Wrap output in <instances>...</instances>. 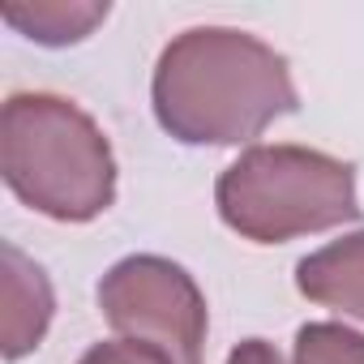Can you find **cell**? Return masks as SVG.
Returning a JSON list of instances; mask_svg holds the SVG:
<instances>
[{"instance_id":"5b68a950","label":"cell","mask_w":364,"mask_h":364,"mask_svg":"<svg viewBox=\"0 0 364 364\" xmlns=\"http://www.w3.org/2000/svg\"><path fill=\"white\" fill-rule=\"evenodd\" d=\"M0 262H5V326H0V351L5 360H22L26 351H35L52 326L56 313V296L52 283L43 274V266H35L18 245H0Z\"/></svg>"},{"instance_id":"6da1fadb","label":"cell","mask_w":364,"mask_h":364,"mask_svg":"<svg viewBox=\"0 0 364 364\" xmlns=\"http://www.w3.org/2000/svg\"><path fill=\"white\" fill-rule=\"evenodd\" d=\"M150 103L185 146H245L300 107L287 60L249 31L193 26L176 35L150 77Z\"/></svg>"},{"instance_id":"52a82bcc","label":"cell","mask_w":364,"mask_h":364,"mask_svg":"<svg viewBox=\"0 0 364 364\" xmlns=\"http://www.w3.org/2000/svg\"><path fill=\"white\" fill-rule=\"evenodd\" d=\"M107 18V0H35V5H5V22L35 43L65 48L82 43Z\"/></svg>"},{"instance_id":"9c48e42d","label":"cell","mask_w":364,"mask_h":364,"mask_svg":"<svg viewBox=\"0 0 364 364\" xmlns=\"http://www.w3.org/2000/svg\"><path fill=\"white\" fill-rule=\"evenodd\" d=\"M77 364H171L159 347L150 343H137V338H107V343H95Z\"/></svg>"},{"instance_id":"30bf717a","label":"cell","mask_w":364,"mask_h":364,"mask_svg":"<svg viewBox=\"0 0 364 364\" xmlns=\"http://www.w3.org/2000/svg\"><path fill=\"white\" fill-rule=\"evenodd\" d=\"M228 364H287V360L274 351V343H266V338H245V343L228 355Z\"/></svg>"},{"instance_id":"7a4b0ae2","label":"cell","mask_w":364,"mask_h":364,"mask_svg":"<svg viewBox=\"0 0 364 364\" xmlns=\"http://www.w3.org/2000/svg\"><path fill=\"white\" fill-rule=\"evenodd\" d=\"M0 171L31 210L90 223L116 202V159L103 129L69 99L22 90L0 107Z\"/></svg>"},{"instance_id":"277c9868","label":"cell","mask_w":364,"mask_h":364,"mask_svg":"<svg viewBox=\"0 0 364 364\" xmlns=\"http://www.w3.org/2000/svg\"><path fill=\"white\" fill-rule=\"evenodd\" d=\"M99 309L120 338L150 343L171 364H202L206 296L185 266L154 253H133L103 274Z\"/></svg>"},{"instance_id":"8992f818","label":"cell","mask_w":364,"mask_h":364,"mask_svg":"<svg viewBox=\"0 0 364 364\" xmlns=\"http://www.w3.org/2000/svg\"><path fill=\"white\" fill-rule=\"evenodd\" d=\"M296 287L313 304L364 321V232H351L296 266Z\"/></svg>"},{"instance_id":"3957f363","label":"cell","mask_w":364,"mask_h":364,"mask_svg":"<svg viewBox=\"0 0 364 364\" xmlns=\"http://www.w3.org/2000/svg\"><path fill=\"white\" fill-rule=\"evenodd\" d=\"M219 219L253 245H287L360 219L355 167L309 146H249L215 185Z\"/></svg>"},{"instance_id":"ba28073f","label":"cell","mask_w":364,"mask_h":364,"mask_svg":"<svg viewBox=\"0 0 364 364\" xmlns=\"http://www.w3.org/2000/svg\"><path fill=\"white\" fill-rule=\"evenodd\" d=\"M296 364H364V334L338 321H309L296 330Z\"/></svg>"}]
</instances>
